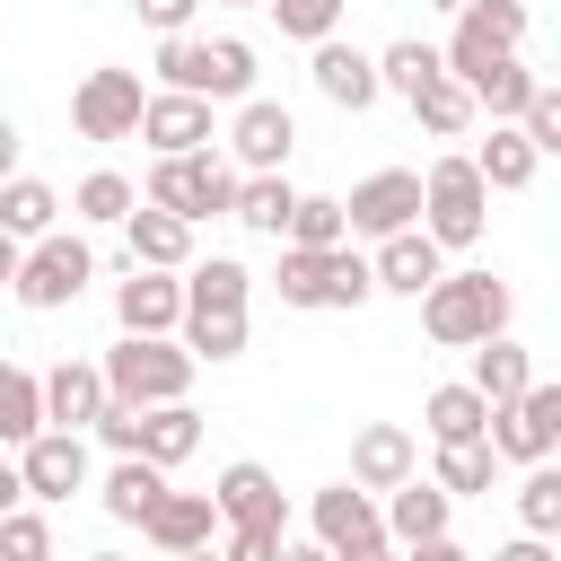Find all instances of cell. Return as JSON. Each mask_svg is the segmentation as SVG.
<instances>
[{
  "instance_id": "49",
  "label": "cell",
  "mask_w": 561,
  "mask_h": 561,
  "mask_svg": "<svg viewBox=\"0 0 561 561\" xmlns=\"http://www.w3.org/2000/svg\"><path fill=\"white\" fill-rule=\"evenodd\" d=\"M491 561H552V535H517V543H500Z\"/></svg>"
},
{
  "instance_id": "30",
  "label": "cell",
  "mask_w": 561,
  "mask_h": 561,
  "mask_svg": "<svg viewBox=\"0 0 561 561\" xmlns=\"http://www.w3.org/2000/svg\"><path fill=\"white\" fill-rule=\"evenodd\" d=\"M0 228H9L18 245H35L44 228H61V193H53L44 175H9V184H0Z\"/></svg>"
},
{
  "instance_id": "32",
  "label": "cell",
  "mask_w": 561,
  "mask_h": 561,
  "mask_svg": "<svg viewBox=\"0 0 561 561\" xmlns=\"http://www.w3.org/2000/svg\"><path fill=\"white\" fill-rule=\"evenodd\" d=\"M35 430H44V377L0 359V447H26Z\"/></svg>"
},
{
  "instance_id": "34",
  "label": "cell",
  "mask_w": 561,
  "mask_h": 561,
  "mask_svg": "<svg viewBox=\"0 0 561 561\" xmlns=\"http://www.w3.org/2000/svg\"><path fill=\"white\" fill-rule=\"evenodd\" d=\"M280 307H333V245L307 254V245H280V272H272Z\"/></svg>"
},
{
  "instance_id": "15",
  "label": "cell",
  "mask_w": 561,
  "mask_h": 561,
  "mask_svg": "<svg viewBox=\"0 0 561 561\" xmlns=\"http://www.w3.org/2000/svg\"><path fill=\"white\" fill-rule=\"evenodd\" d=\"M210 508H219L228 526H289V508H280V482H272V465H254V456L219 465V482H210Z\"/></svg>"
},
{
  "instance_id": "3",
  "label": "cell",
  "mask_w": 561,
  "mask_h": 561,
  "mask_svg": "<svg viewBox=\"0 0 561 561\" xmlns=\"http://www.w3.org/2000/svg\"><path fill=\"white\" fill-rule=\"evenodd\" d=\"M482 228H491V184L473 175V158H438L421 175V237L438 254H465L482 245Z\"/></svg>"
},
{
  "instance_id": "21",
  "label": "cell",
  "mask_w": 561,
  "mask_h": 561,
  "mask_svg": "<svg viewBox=\"0 0 561 561\" xmlns=\"http://www.w3.org/2000/svg\"><path fill=\"white\" fill-rule=\"evenodd\" d=\"M307 517H316V543L324 552H351V543H377L386 526H377V500L359 491V482H324L316 500H307Z\"/></svg>"
},
{
  "instance_id": "2",
  "label": "cell",
  "mask_w": 561,
  "mask_h": 561,
  "mask_svg": "<svg viewBox=\"0 0 561 561\" xmlns=\"http://www.w3.org/2000/svg\"><path fill=\"white\" fill-rule=\"evenodd\" d=\"M421 333L438 351H473V342L508 333V280H491V272H438L421 289Z\"/></svg>"
},
{
  "instance_id": "53",
  "label": "cell",
  "mask_w": 561,
  "mask_h": 561,
  "mask_svg": "<svg viewBox=\"0 0 561 561\" xmlns=\"http://www.w3.org/2000/svg\"><path fill=\"white\" fill-rule=\"evenodd\" d=\"M272 561H333V552H324V543H289V535H280V552H272Z\"/></svg>"
},
{
  "instance_id": "10",
  "label": "cell",
  "mask_w": 561,
  "mask_h": 561,
  "mask_svg": "<svg viewBox=\"0 0 561 561\" xmlns=\"http://www.w3.org/2000/svg\"><path fill=\"white\" fill-rule=\"evenodd\" d=\"M342 228L351 237H394V228H421V175L412 167H377V175H359L351 184V202H342Z\"/></svg>"
},
{
  "instance_id": "26",
  "label": "cell",
  "mask_w": 561,
  "mask_h": 561,
  "mask_svg": "<svg viewBox=\"0 0 561 561\" xmlns=\"http://www.w3.org/2000/svg\"><path fill=\"white\" fill-rule=\"evenodd\" d=\"M482 403H508V394H526L535 386V359H526V342H508V333H491V342H473V377H465Z\"/></svg>"
},
{
  "instance_id": "41",
  "label": "cell",
  "mask_w": 561,
  "mask_h": 561,
  "mask_svg": "<svg viewBox=\"0 0 561 561\" xmlns=\"http://www.w3.org/2000/svg\"><path fill=\"white\" fill-rule=\"evenodd\" d=\"M517 526H526V535H561V473H552V456L526 465V482H517Z\"/></svg>"
},
{
  "instance_id": "51",
  "label": "cell",
  "mask_w": 561,
  "mask_h": 561,
  "mask_svg": "<svg viewBox=\"0 0 561 561\" xmlns=\"http://www.w3.org/2000/svg\"><path fill=\"white\" fill-rule=\"evenodd\" d=\"M18 149H26V140H18V123H9V114H0V184H9V175H18Z\"/></svg>"
},
{
  "instance_id": "44",
  "label": "cell",
  "mask_w": 561,
  "mask_h": 561,
  "mask_svg": "<svg viewBox=\"0 0 561 561\" xmlns=\"http://www.w3.org/2000/svg\"><path fill=\"white\" fill-rule=\"evenodd\" d=\"M517 131H526V149H535V158H552V149H561V88H552V79H535V96L517 105Z\"/></svg>"
},
{
  "instance_id": "14",
  "label": "cell",
  "mask_w": 561,
  "mask_h": 561,
  "mask_svg": "<svg viewBox=\"0 0 561 561\" xmlns=\"http://www.w3.org/2000/svg\"><path fill=\"white\" fill-rule=\"evenodd\" d=\"M421 473V447H412V430L403 421H368L359 438H351V482L377 500V491H394V482H412Z\"/></svg>"
},
{
  "instance_id": "5",
  "label": "cell",
  "mask_w": 561,
  "mask_h": 561,
  "mask_svg": "<svg viewBox=\"0 0 561 561\" xmlns=\"http://www.w3.org/2000/svg\"><path fill=\"white\" fill-rule=\"evenodd\" d=\"M96 280V254H88V237H70V228H44L26 254H18V307H35V316H53V307H70L79 289Z\"/></svg>"
},
{
  "instance_id": "48",
  "label": "cell",
  "mask_w": 561,
  "mask_h": 561,
  "mask_svg": "<svg viewBox=\"0 0 561 561\" xmlns=\"http://www.w3.org/2000/svg\"><path fill=\"white\" fill-rule=\"evenodd\" d=\"M394 561H473V552H465V543H456V535H430V543H403V552H394Z\"/></svg>"
},
{
  "instance_id": "35",
  "label": "cell",
  "mask_w": 561,
  "mask_h": 561,
  "mask_svg": "<svg viewBox=\"0 0 561 561\" xmlns=\"http://www.w3.org/2000/svg\"><path fill=\"white\" fill-rule=\"evenodd\" d=\"M210 44V105H237V96H254V44L245 35H202Z\"/></svg>"
},
{
  "instance_id": "42",
  "label": "cell",
  "mask_w": 561,
  "mask_h": 561,
  "mask_svg": "<svg viewBox=\"0 0 561 561\" xmlns=\"http://www.w3.org/2000/svg\"><path fill=\"white\" fill-rule=\"evenodd\" d=\"M175 342H184L193 359H210V368H219V359H237V351H245V316H184V324H175Z\"/></svg>"
},
{
  "instance_id": "36",
  "label": "cell",
  "mask_w": 561,
  "mask_h": 561,
  "mask_svg": "<svg viewBox=\"0 0 561 561\" xmlns=\"http://www.w3.org/2000/svg\"><path fill=\"white\" fill-rule=\"evenodd\" d=\"M447 61H438V44H421V35H394L386 53H377V88H394V96H412V88H430Z\"/></svg>"
},
{
  "instance_id": "27",
  "label": "cell",
  "mask_w": 561,
  "mask_h": 561,
  "mask_svg": "<svg viewBox=\"0 0 561 561\" xmlns=\"http://www.w3.org/2000/svg\"><path fill=\"white\" fill-rule=\"evenodd\" d=\"M535 167H543V158L526 149V131H517V123H491V140L473 149V175H482L491 193H526V184H535Z\"/></svg>"
},
{
  "instance_id": "37",
  "label": "cell",
  "mask_w": 561,
  "mask_h": 561,
  "mask_svg": "<svg viewBox=\"0 0 561 561\" xmlns=\"http://www.w3.org/2000/svg\"><path fill=\"white\" fill-rule=\"evenodd\" d=\"M351 228H342V202L333 193H298L289 202V228H280V245H307V254H324V245H342Z\"/></svg>"
},
{
  "instance_id": "11",
  "label": "cell",
  "mask_w": 561,
  "mask_h": 561,
  "mask_svg": "<svg viewBox=\"0 0 561 561\" xmlns=\"http://www.w3.org/2000/svg\"><path fill=\"white\" fill-rule=\"evenodd\" d=\"M9 456H18L26 500H70V491H88V430H35V438L9 447Z\"/></svg>"
},
{
  "instance_id": "12",
  "label": "cell",
  "mask_w": 561,
  "mask_h": 561,
  "mask_svg": "<svg viewBox=\"0 0 561 561\" xmlns=\"http://www.w3.org/2000/svg\"><path fill=\"white\" fill-rule=\"evenodd\" d=\"M131 140H149V158H184V149H219V123H210V96H175V88H158L149 105H140V131Z\"/></svg>"
},
{
  "instance_id": "38",
  "label": "cell",
  "mask_w": 561,
  "mask_h": 561,
  "mask_svg": "<svg viewBox=\"0 0 561 561\" xmlns=\"http://www.w3.org/2000/svg\"><path fill=\"white\" fill-rule=\"evenodd\" d=\"M491 473H500V456H491V438H456V447H438V491L447 500H465V491H491Z\"/></svg>"
},
{
  "instance_id": "9",
  "label": "cell",
  "mask_w": 561,
  "mask_h": 561,
  "mask_svg": "<svg viewBox=\"0 0 561 561\" xmlns=\"http://www.w3.org/2000/svg\"><path fill=\"white\" fill-rule=\"evenodd\" d=\"M298 149V114L272 105V96H237V123H228V167L237 175H280Z\"/></svg>"
},
{
  "instance_id": "31",
  "label": "cell",
  "mask_w": 561,
  "mask_h": 561,
  "mask_svg": "<svg viewBox=\"0 0 561 561\" xmlns=\"http://www.w3.org/2000/svg\"><path fill=\"white\" fill-rule=\"evenodd\" d=\"M482 421H491V403H482L473 386H430V403H421V430H430V447L482 438Z\"/></svg>"
},
{
  "instance_id": "23",
  "label": "cell",
  "mask_w": 561,
  "mask_h": 561,
  "mask_svg": "<svg viewBox=\"0 0 561 561\" xmlns=\"http://www.w3.org/2000/svg\"><path fill=\"white\" fill-rule=\"evenodd\" d=\"M105 412V377H96V359H61L53 377H44V430H88Z\"/></svg>"
},
{
  "instance_id": "56",
  "label": "cell",
  "mask_w": 561,
  "mask_h": 561,
  "mask_svg": "<svg viewBox=\"0 0 561 561\" xmlns=\"http://www.w3.org/2000/svg\"><path fill=\"white\" fill-rule=\"evenodd\" d=\"M430 9H447V18H456V9H465V0H430Z\"/></svg>"
},
{
  "instance_id": "28",
  "label": "cell",
  "mask_w": 561,
  "mask_h": 561,
  "mask_svg": "<svg viewBox=\"0 0 561 561\" xmlns=\"http://www.w3.org/2000/svg\"><path fill=\"white\" fill-rule=\"evenodd\" d=\"M289 202H298V184H289V175H237L228 219H237L245 237H280V228H289Z\"/></svg>"
},
{
  "instance_id": "55",
  "label": "cell",
  "mask_w": 561,
  "mask_h": 561,
  "mask_svg": "<svg viewBox=\"0 0 561 561\" xmlns=\"http://www.w3.org/2000/svg\"><path fill=\"white\" fill-rule=\"evenodd\" d=\"M167 561H219V543H193V552H167Z\"/></svg>"
},
{
  "instance_id": "47",
  "label": "cell",
  "mask_w": 561,
  "mask_h": 561,
  "mask_svg": "<svg viewBox=\"0 0 561 561\" xmlns=\"http://www.w3.org/2000/svg\"><path fill=\"white\" fill-rule=\"evenodd\" d=\"M193 9H202V0H131V18H140L149 35H193Z\"/></svg>"
},
{
  "instance_id": "6",
  "label": "cell",
  "mask_w": 561,
  "mask_h": 561,
  "mask_svg": "<svg viewBox=\"0 0 561 561\" xmlns=\"http://www.w3.org/2000/svg\"><path fill=\"white\" fill-rule=\"evenodd\" d=\"M482 438H491V456H500V465H543V456L561 447V386H543V377H535L526 394L491 403Z\"/></svg>"
},
{
  "instance_id": "46",
  "label": "cell",
  "mask_w": 561,
  "mask_h": 561,
  "mask_svg": "<svg viewBox=\"0 0 561 561\" xmlns=\"http://www.w3.org/2000/svg\"><path fill=\"white\" fill-rule=\"evenodd\" d=\"M280 535H289V526H228V535H219V561H272Z\"/></svg>"
},
{
  "instance_id": "13",
  "label": "cell",
  "mask_w": 561,
  "mask_h": 561,
  "mask_svg": "<svg viewBox=\"0 0 561 561\" xmlns=\"http://www.w3.org/2000/svg\"><path fill=\"white\" fill-rule=\"evenodd\" d=\"M316 61H307V79H316V96L324 105H342V114H368L386 88H377V53H359V44H342V35H324V44H307Z\"/></svg>"
},
{
  "instance_id": "22",
  "label": "cell",
  "mask_w": 561,
  "mask_h": 561,
  "mask_svg": "<svg viewBox=\"0 0 561 561\" xmlns=\"http://www.w3.org/2000/svg\"><path fill=\"white\" fill-rule=\"evenodd\" d=\"M210 526H219L210 491H158L149 517H140V535H149L158 552H193V543H210Z\"/></svg>"
},
{
  "instance_id": "54",
  "label": "cell",
  "mask_w": 561,
  "mask_h": 561,
  "mask_svg": "<svg viewBox=\"0 0 561 561\" xmlns=\"http://www.w3.org/2000/svg\"><path fill=\"white\" fill-rule=\"evenodd\" d=\"M18 254H26V245H18V237H9V228H0V289H9V280H18Z\"/></svg>"
},
{
  "instance_id": "8",
  "label": "cell",
  "mask_w": 561,
  "mask_h": 561,
  "mask_svg": "<svg viewBox=\"0 0 561 561\" xmlns=\"http://www.w3.org/2000/svg\"><path fill=\"white\" fill-rule=\"evenodd\" d=\"M140 105H149V88H140V70H88L79 88H70V123H79V140H131L140 131Z\"/></svg>"
},
{
  "instance_id": "18",
  "label": "cell",
  "mask_w": 561,
  "mask_h": 561,
  "mask_svg": "<svg viewBox=\"0 0 561 561\" xmlns=\"http://www.w3.org/2000/svg\"><path fill=\"white\" fill-rule=\"evenodd\" d=\"M123 245H131L140 272H184V263H193V228H184L175 210H158V202H131V210H123Z\"/></svg>"
},
{
  "instance_id": "58",
  "label": "cell",
  "mask_w": 561,
  "mask_h": 561,
  "mask_svg": "<svg viewBox=\"0 0 561 561\" xmlns=\"http://www.w3.org/2000/svg\"><path fill=\"white\" fill-rule=\"evenodd\" d=\"M228 9H263V0H228Z\"/></svg>"
},
{
  "instance_id": "57",
  "label": "cell",
  "mask_w": 561,
  "mask_h": 561,
  "mask_svg": "<svg viewBox=\"0 0 561 561\" xmlns=\"http://www.w3.org/2000/svg\"><path fill=\"white\" fill-rule=\"evenodd\" d=\"M88 561H123V552H88Z\"/></svg>"
},
{
  "instance_id": "40",
  "label": "cell",
  "mask_w": 561,
  "mask_h": 561,
  "mask_svg": "<svg viewBox=\"0 0 561 561\" xmlns=\"http://www.w3.org/2000/svg\"><path fill=\"white\" fill-rule=\"evenodd\" d=\"M140 193L114 175V167H96V175H79V193H70V219H88V228H123V210H131Z\"/></svg>"
},
{
  "instance_id": "50",
  "label": "cell",
  "mask_w": 561,
  "mask_h": 561,
  "mask_svg": "<svg viewBox=\"0 0 561 561\" xmlns=\"http://www.w3.org/2000/svg\"><path fill=\"white\" fill-rule=\"evenodd\" d=\"M18 500H26V482H18V456H9V447H0V517H9V508H18Z\"/></svg>"
},
{
  "instance_id": "45",
  "label": "cell",
  "mask_w": 561,
  "mask_h": 561,
  "mask_svg": "<svg viewBox=\"0 0 561 561\" xmlns=\"http://www.w3.org/2000/svg\"><path fill=\"white\" fill-rule=\"evenodd\" d=\"M0 561H53V526H44V508H9L0 517Z\"/></svg>"
},
{
  "instance_id": "16",
  "label": "cell",
  "mask_w": 561,
  "mask_h": 561,
  "mask_svg": "<svg viewBox=\"0 0 561 561\" xmlns=\"http://www.w3.org/2000/svg\"><path fill=\"white\" fill-rule=\"evenodd\" d=\"M447 517H456V500L438 491V482H394V491H377V526H386V543L403 552V543H430V535H447Z\"/></svg>"
},
{
  "instance_id": "4",
  "label": "cell",
  "mask_w": 561,
  "mask_h": 561,
  "mask_svg": "<svg viewBox=\"0 0 561 561\" xmlns=\"http://www.w3.org/2000/svg\"><path fill=\"white\" fill-rule=\"evenodd\" d=\"M140 202H158V210H175L184 228H202V219H228V202H237V167H228L219 149H184V158H149V184H140Z\"/></svg>"
},
{
  "instance_id": "20",
  "label": "cell",
  "mask_w": 561,
  "mask_h": 561,
  "mask_svg": "<svg viewBox=\"0 0 561 561\" xmlns=\"http://www.w3.org/2000/svg\"><path fill=\"white\" fill-rule=\"evenodd\" d=\"M175 280H184V316H245V298H254V272L237 254H193Z\"/></svg>"
},
{
  "instance_id": "33",
  "label": "cell",
  "mask_w": 561,
  "mask_h": 561,
  "mask_svg": "<svg viewBox=\"0 0 561 561\" xmlns=\"http://www.w3.org/2000/svg\"><path fill=\"white\" fill-rule=\"evenodd\" d=\"M465 88H473V105H491V123H517V105L535 96V70H526V53H500V61H482Z\"/></svg>"
},
{
  "instance_id": "25",
  "label": "cell",
  "mask_w": 561,
  "mask_h": 561,
  "mask_svg": "<svg viewBox=\"0 0 561 561\" xmlns=\"http://www.w3.org/2000/svg\"><path fill=\"white\" fill-rule=\"evenodd\" d=\"M403 105H412V123H421L430 140H465V131H473V114H482V105H473V88H465V79H447V70H438L430 88H412Z\"/></svg>"
},
{
  "instance_id": "24",
  "label": "cell",
  "mask_w": 561,
  "mask_h": 561,
  "mask_svg": "<svg viewBox=\"0 0 561 561\" xmlns=\"http://www.w3.org/2000/svg\"><path fill=\"white\" fill-rule=\"evenodd\" d=\"M193 447H202V412H193V403H149V412H140V430H131V456H149L158 473H167V465H184Z\"/></svg>"
},
{
  "instance_id": "43",
  "label": "cell",
  "mask_w": 561,
  "mask_h": 561,
  "mask_svg": "<svg viewBox=\"0 0 561 561\" xmlns=\"http://www.w3.org/2000/svg\"><path fill=\"white\" fill-rule=\"evenodd\" d=\"M263 9L280 18L289 44H324V35H342V9H351V0H263Z\"/></svg>"
},
{
  "instance_id": "19",
  "label": "cell",
  "mask_w": 561,
  "mask_h": 561,
  "mask_svg": "<svg viewBox=\"0 0 561 561\" xmlns=\"http://www.w3.org/2000/svg\"><path fill=\"white\" fill-rule=\"evenodd\" d=\"M438 272H447V254H438L421 228H394V237H377V254H368V280L394 289V298H421Z\"/></svg>"
},
{
  "instance_id": "17",
  "label": "cell",
  "mask_w": 561,
  "mask_h": 561,
  "mask_svg": "<svg viewBox=\"0 0 561 561\" xmlns=\"http://www.w3.org/2000/svg\"><path fill=\"white\" fill-rule=\"evenodd\" d=\"M114 324L123 333H175L184 324V280L131 263V280H114Z\"/></svg>"
},
{
  "instance_id": "7",
  "label": "cell",
  "mask_w": 561,
  "mask_h": 561,
  "mask_svg": "<svg viewBox=\"0 0 561 561\" xmlns=\"http://www.w3.org/2000/svg\"><path fill=\"white\" fill-rule=\"evenodd\" d=\"M500 53H526V0H465V9H456V35L438 44L447 79H473V70L500 61Z\"/></svg>"
},
{
  "instance_id": "1",
  "label": "cell",
  "mask_w": 561,
  "mask_h": 561,
  "mask_svg": "<svg viewBox=\"0 0 561 561\" xmlns=\"http://www.w3.org/2000/svg\"><path fill=\"white\" fill-rule=\"evenodd\" d=\"M193 368H202V359H193L175 333H123V342L96 359L105 394L131 403V412H149V403H184V394H193Z\"/></svg>"
},
{
  "instance_id": "29",
  "label": "cell",
  "mask_w": 561,
  "mask_h": 561,
  "mask_svg": "<svg viewBox=\"0 0 561 561\" xmlns=\"http://www.w3.org/2000/svg\"><path fill=\"white\" fill-rule=\"evenodd\" d=\"M158 491H167V473H158L149 456H114V473L96 482V500H105V517H114V526H140Z\"/></svg>"
},
{
  "instance_id": "39",
  "label": "cell",
  "mask_w": 561,
  "mask_h": 561,
  "mask_svg": "<svg viewBox=\"0 0 561 561\" xmlns=\"http://www.w3.org/2000/svg\"><path fill=\"white\" fill-rule=\"evenodd\" d=\"M158 88L202 96V88H210V44H202V35H158Z\"/></svg>"
},
{
  "instance_id": "52",
  "label": "cell",
  "mask_w": 561,
  "mask_h": 561,
  "mask_svg": "<svg viewBox=\"0 0 561 561\" xmlns=\"http://www.w3.org/2000/svg\"><path fill=\"white\" fill-rule=\"evenodd\" d=\"M333 561H394V543L377 535V543H351V552H333Z\"/></svg>"
}]
</instances>
